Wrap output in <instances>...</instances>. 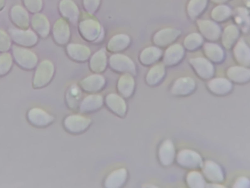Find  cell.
<instances>
[{"instance_id":"cell-1","label":"cell","mask_w":250,"mask_h":188,"mask_svg":"<svg viewBox=\"0 0 250 188\" xmlns=\"http://www.w3.org/2000/svg\"><path fill=\"white\" fill-rule=\"evenodd\" d=\"M175 160L180 167L190 170L201 168L204 162L202 157L198 152L188 148L179 150Z\"/></svg>"},{"instance_id":"cell-2","label":"cell","mask_w":250,"mask_h":188,"mask_svg":"<svg viewBox=\"0 0 250 188\" xmlns=\"http://www.w3.org/2000/svg\"><path fill=\"white\" fill-rule=\"evenodd\" d=\"M91 120L80 115H71L67 116L63 121L65 129L73 134H80L84 132L89 128Z\"/></svg>"},{"instance_id":"cell-3","label":"cell","mask_w":250,"mask_h":188,"mask_svg":"<svg viewBox=\"0 0 250 188\" xmlns=\"http://www.w3.org/2000/svg\"><path fill=\"white\" fill-rule=\"evenodd\" d=\"M26 118L28 123L37 128H44L51 125L54 117L39 107H33L27 112Z\"/></svg>"},{"instance_id":"cell-4","label":"cell","mask_w":250,"mask_h":188,"mask_svg":"<svg viewBox=\"0 0 250 188\" xmlns=\"http://www.w3.org/2000/svg\"><path fill=\"white\" fill-rule=\"evenodd\" d=\"M201 169L205 179L211 184H221L224 182L225 172L220 165L215 161L210 160L204 161Z\"/></svg>"},{"instance_id":"cell-5","label":"cell","mask_w":250,"mask_h":188,"mask_svg":"<svg viewBox=\"0 0 250 188\" xmlns=\"http://www.w3.org/2000/svg\"><path fill=\"white\" fill-rule=\"evenodd\" d=\"M176 150L173 142L169 139L164 140L158 148V158L164 167L171 166L175 160Z\"/></svg>"},{"instance_id":"cell-6","label":"cell","mask_w":250,"mask_h":188,"mask_svg":"<svg viewBox=\"0 0 250 188\" xmlns=\"http://www.w3.org/2000/svg\"><path fill=\"white\" fill-rule=\"evenodd\" d=\"M53 73L52 64L44 61L38 67L33 79V87L41 88L47 85L51 80Z\"/></svg>"},{"instance_id":"cell-7","label":"cell","mask_w":250,"mask_h":188,"mask_svg":"<svg viewBox=\"0 0 250 188\" xmlns=\"http://www.w3.org/2000/svg\"><path fill=\"white\" fill-rule=\"evenodd\" d=\"M195 81L189 77H183L176 80L173 84L170 91L176 96H186L192 93L195 90Z\"/></svg>"},{"instance_id":"cell-8","label":"cell","mask_w":250,"mask_h":188,"mask_svg":"<svg viewBox=\"0 0 250 188\" xmlns=\"http://www.w3.org/2000/svg\"><path fill=\"white\" fill-rule=\"evenodd\" d=\"M105 104L109 110L117 116L123 118L127 111L126 104L121 97L115 94H110L105 98Z\"/></svg>"},{"instance_id":"cell-9","label":"cell","mask_w":250,"mask_h":188,"mask_svg":"<svg viewBox=\"0 0 250 188\" xmlns=\"http://www.w3.org/2000/svg\"><path fill=\"white\" fill-rule=\"evenodd\" d=\"M13 53L18 63L24 68L32 69L36 64L37 57L31 51L21 47H15Z\"/></svg>"},{"instance_id":"cell-10","label":"cell","mask_w":250,"mask_h":188,"mask_svg":"<svg viewBox=\"0 0 250 188\" xmlns=\"http://www.w3.org/2000/svg\"><path fill=\"white\" fill-rule=\"evenodd\" d=\"M127 171L125 168H118L111 172L105 178L104 186L107 188H121L125 183Z\"/></svg>"},{"instance_id":"cell-11","label":"cell","mask_w":250,"mask_h":188,"mask_svg":"<svg viewBox=\"0 0 250 188\" xmlns=\"http://www.w3.org/2000/svg\"><path fill=\"white\" fill-rule=\"evenodd\" d=\"M103 104V99L99 95H91L85 98L81 103L79 110L81 113L90 114L101 108Z\"/></svg>"},{"instance_id":"cell-12","label":"cell","mask_w":250,"mask_h":188,"mask_svg":"<svg viewBox=\"0 0 250 188\" xmlns=\"http://www.w3.org/2000/svg\"><path fill=\"white\" fill-rule=\"evenodd\" d=\"M208 87L213 94L224 96L231 91L232 85L229 80L225 78H216L208 83Z\"/></svg>"},{"instance_id":"cell-13","label":"cell","mask_w":250,"mask_h":188,"mask_svg":"<svg viewBox=\"0 0 250 188\" xmlns=\"http://www.w3.org/2000/svg\"><path fill=\"white\" fill-rule=\"evenodd\" d=\"M190 63L198 75L203 79L211 78L213 74L212 65L204 59L196 58L191 59Z\"/></svg>"},{"instance_id":"cell-14","label":"cell","mask_w":250,"mask_h":188,"mask_svg":"<svg viewBox=\"0 0 250 188\" xmlns=\"http://www.w3.org/2000/svg\"><path fill=\"white\" fill-rule=\"evenodd\" d=\"M10 33L15 42L24 46H32L37 41L36 35L31 31L12 30Z\"/></svg>"},{"instance_id":"cell-15","label":"cell","mask_w":250,"mask_h":188,"mask_svg":"<svg viewBox=\"0 0 250 188\" xmlns=\"http://www.w3.org/2000/svg\"><path fill=\"white\" fill-rule=\"evenodd\" d=\"M104 81L101 76L94 75L83 80L81 83L82 88L86 92L94 93L103 87Z\"/></svg>"},{"instance_id":"cell-16","label":"cell","mask_w":250,"mask_h":188,"mask_svg":"<svg viewBox=\"0 0 250 188\" xmlns=\"http://www.w3.org/2000/svg\"><path fill=\"white\" fill-rule=\"evenodd\" d=\"M174 29H166L158 32L155 36L154 42L159 45H166L172 42L180 34Z\"/></svg>"},{"instance_id":"cell-17","label":"cell","mask_w":250,"mask_h":188,"mask_svg":"<svg viewBox=\"0 0 250 188\" xmlns=\"http://www.w3.org/2000/svg\"><path fill=\"white\" fill-rule=\"evenodd\" d=\"M198 25L202 33L209 40H215L219 36V27L214 23L209 21H198Z\"/></svg>"},{"instance_id":"cell-18","label":"cell","mask_w":250,"mask_h":188,"mask_svg":"<svg viewBox=\"0 0 250 188\" xmlns=\"http://www.w3.org/2000/svg\"><path fill=\"white\" fill-rule=\"evenodd\" d=\"M227 74L231 81L238 84L245 83L250 79L249 70L240 67L230 68Z\"/></svg>"},{"instance_id":"cell-19","label":"cell","mask_w":250,"mask_h":188,"mask_svg":"<svg viewBox=\"0 0 250 188\" xmlns=\"http://www.w3.org/2000/svg\"><path fill=\"white\" fill-rule=\"evenodd\" d=\"M187 186L192 188H203L206 187L205 179L200 172L197 170H191L186 177Z\"/></svg>"},{"instance_id":"cell-20","label":"cell","mask_w":250,"mask_h":188,"mask_svg":"<svg viewBox=\"0 0 250 188\" xmlns=\"http://www.w3.org/2000/svg\"><path fill=\"white\" fill-rule=\"evenodd\" d=\"M184 50L181 46L178 44L170 47L166 51L164 57V62L167 65L177 63L182 58Z\"/></svg>"},{"instance_id":"cell-21","label":"cell","mask_w":250,"mask_h":188,"mask_svg":"<svg viewBox=\"0 0 250 188\" xmlns=\"http://www.w3.org/2000/svg\"><path fill=\"white\" fill-rule=\"evenodd\" d=\"M134 87V80L129 76H124L119 81L118 84V90L125 98H128L132 95Z\"/></svg>"},{"instance_id":"cell-22","label":"cell","mask_w":250,"mask_h":188,"mask_svg":"<svg viewBox=\"0 0 250 188\" xmlns=\"http://www.w3.org/2000/svg\"><path fill=\"white\" fill-rule=\"evenodd\" d=\"M235 56L239 63L244 65L250 63V51L243 42H239L234 50Z\"/></svg>"},{"instance_id":"cell-23","label":"cell","mask_w":250,"mask_h":188,"mask_svg":"<svg viewBox=\"0 0 250 188\" xmlns=\"http://www.w3.org/2000/svg\"><path fill=\"white\" fill-rule=\"evenodd\" d=\"M165 75V69L162 65L153 67L148 73L146 78L147 84L150 86L158 84L162 80Z\"/></svg>"},{"instance_id":"cell-24","label":"cell","mask_w":250,"mask_h":188,"mask_svg":"<svg viewBox=\"0 0 250 188\" xmlns=\"http://www.w3.org/2000/svg\"><path fill=\"white\" fill-rule=\"evenodd\" d=\"M32 24L34 29L41 35L44 36L47 34L49 25L47 20L43 16H34L32 19Z\"/></svg>"},{"instance_id":"cell-25","label":"cell","mask_w":250,"mask_h":188,"mask_svg":"<svg viewBox=\"0 0 250 188\" xmlns=\"http://www.w3.org/2000/svg\"><path fill=\"white\" fill-rule=\"evenodd\" d=\"M207 56L212 61L218 62L223 57V52L218 45L213 43H207L204 47Z\"/></svg>"},{"instance_id":"cell-26","label":"cell","mask_w":250,"mask_h":188,"mask_svg":"<svg viewBox=\"0 0 250 188\" xmlns=\"http://www.w3.org/2000/svg\"><path fill=\"white\" fill-rule=\"evenodd\" d=\"M238 34V30L234 26L231 25L226 28L222 37L224 45L228 48L231 47L237 38Z\"/></svg>"},{"instance_id":"cell-27","label":"cell","mask_w":250,"mask_h":188,"mask_svg":"<svg viewBox=\"0 0 250 188\" xmlns=\"http://www.w3.org/2000/svg\"><path fill=\"white\" fill-rule=\"evenodd\" d=\"M161 52L155 47L145 49L141 55V60L145 64H150L157 61L161 56Z\"/></svg>"},{"instance_id":"cell-28","label":"cell","mask_w":250,"mask_h":188,"mask_svg":"<svg viewBox=\"0 0 250 188\" xmlns=\"http://www.w3.org/2000/svg\"><path fill=\"white\" fill-rule=\"evenodd\" d=\"M207 0H191L189 2L188 11L192 18L196 17L205 8Z\"/></svg>"},{"instance_id":"cell-29","label":"cell","mask_w":250,"mask_h":188,"mask_svg":"<svg viewBox=\"0 0 250 188\" xmlns=\"http://www.w3.org/2000/svg\"><path fill=\"white\" fill-rule=\"evenodd\" d=\"M12 20L19 27L26 29L28 26V15L23 10H15L12 14Z\"/></svg>"},{"instance_id":"cell-30","label":"cell","mask_w":250,"mask_h":188,"mask_svg":"<svg viewBox=\"0 0 250 188\" xmlns=\"http://www.w3.org/2000/svg\"><path fill=\"white\" fill-rule=\"evenodd\" d=\"M230 11L226 6H219L214 9L212 12V17L217 21H223L229 16Z\"/></svg>"},{"instance_id":"cell-31","label":"cell","mask_w":250,"mask_h":188,"mask_svg":"<svg viewBox=\"0 0 250 188\" xmlns=\"http://www.w3.org/2000/svg\"><path fill=\"white\" fill-rule=\"evenodd\" d=\"M202 39L197 34H192L188 36L184 42L185 45L189 50L197 48L202 43Z\"/></svg>"},{"instance_id":"cell-32","label":"cell","mask_w":250,"mask_h":188,"mask_svg":"<svg viewBox=\"0 0 250 188\" xmlns=\"http://www.w3.org/2000/svg\"><path fill=\"white\" fill-rule=\"evenodd\" d=\"M12 63L9 54H5L0 56V76L3 75L9 71Z\"/></svg>"},{"instance_id":"cell-33","label":"cell","mask_w":250,"mask_h":188,"mask_svg":"<svg viewBox=\"0 0 250 188\" xmlns=\"http://www.w3.org/2000/svg\"><path fill=\"white\" fill-rule=\"evenodd\" d=\"M10 45V40L6 33L0 30V51L8 50Z\"/></svg>"},{"instance_id":"cell-34","label":"cell","mask_w":250,"mask_h":188,"mask_svg":"<svg viewBox=\"0 0 250 188\" xmlns=\"http://www.w3.org/2000/svg\"><path fill=\"white\" fill-rule=\"evenodd\" d=\"M250 186L249 179L244 176L238 177L234 182L233 188H249Z\"/></svg>"},{"instance_id":"cell-35","label":"cell","mask_w":250,"mask_h":188,"mask_svg":"<svg viewBox=\"0 0 250 188\" xmlns=\"http://www.w3.org/2000/svg\"><path fill=\"white\" fill-rule=\"evenodd\" d=\"M213 0L215 2H224L227 0Z\"/></svg>"}]
</instances>
